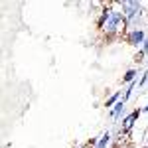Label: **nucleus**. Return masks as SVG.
Here are the masks:
<instances>
[{"label": "nucleus", "instance_id": "f257e3e1", "mask_svg": "<svg viewBox=\"0 0 148 148\" xmlns=\"http://www.w3.org/2000/svg\"><path fill=\"white\" fill-rule=\"evenodd\" d=\"M97 28L105 34L107 42H111L114 38H125V34L128 32V24H126L125 14L116 2L107 4L101 10L99 18H97Z\"/></svg>", "mask_w": 148, "mask_h": 148}, {"label": "nucleus", "instance_id": "f03ea898", "mask_svg": "<svg viewBox=\"0 0 148 148\" xmlns=\"http://www.w3.org/2000/svg\"><path fill=\"white\" fill-rule=\"evenodd\" d=\"M144 40H146V30H144V28L130 30V32L125 34V42L128 44V46H132V47H142Z\"/></svg>", "mask_w": 148, "mask_h": 148}, {"label": "nucleus", "instance_id": "7ed1b4c3", "mask_svg": "<svg viewBox=\"0 0 148 148\" xmlns=\"http://www.w3.org/2000/svg\"><path fill=\"white\" fill-rule=\"evenodd\" d=\"M140 114H142V109H134L132 113L125 114V116H123V123H121V128H119V130H121L123 134H126V136H128V134H130V130H132V126H134V123L138 121V116H140Z\"/></svg>", "mask_w": 148, "mask_h": 148}, {"label": "nucleus", "instance_id": "20e7f679", "mask_svg": "<svg viewBox=\"0 0 148 148\" xmlns=\"http://www.w3.org/2000/svg\"><path fill=\"white\" fill-rule=\"evenodd\" d=\"M116 4L123 10L125 18H130L138 12H142V2H138V0H123V2H116Z\"/></svg>", "mask_w": 148, "mask_h": 148}, {"label": "nucleus", "instance_id": "39448f33", "mask_svg": "<svg viewBox=\"0 0 148 148\" xmlns=\"http://www.w3.org/2000/svg\"><path fill=\"white\" fill-rule=\"evenodd\" d=\"M125 109H126V103L121 99V101H119V103L113 107V109L109 111V116H111L113 121H121V119L125 116Z\"/></svg>", "mask_w": 148, "mask_h": 148}, {"label": "nucleus", "instance_id": "423d86ee", "mask_svg": "<svg viewBox=\"0 0 148 148\" xmlns=\"http://www.w3.org/2000/svg\"><path fill=\"white\" fill-rule=\"evenodd\" d=\"M111 144H113V132L111 130H105L101 136H99L97 148H111Z\"/></svg>", "mask_w": 148, "mask_h": 148}, {"label": "nucleus", "instance_id": "0eeeda50", "mask_svg": "<svg viewBox=\"0 0 148 148\" xmlns=\"http://www.w3.org/2000/svg\"><path fill=\"white\" fill-rule=\"evenodd\" d=\"M121 99H123V93H121V91L111 93V95L107 97V101H105V107H107V109H113V107H114L119 101H121Z\"/></svg>", "mask_w": 148, "mask_h": 148}, {"label": "nucleus", "instance_id": "6e6552de", "mask_svg": "<svg viewBox=\"0 0 148 148\" xmlns=\"http://www.w3.org/2000/svg\"><path fill=\"white\" fill-rule=\"evenodd\" d=\"M136 75H138V71H136L134 67L126 69V71H125V75H123V83H125V85H130V83L138 81V79H136Z\"/></svg>", "mask_w": 148, "mask_h": 148}, {"label": "nucleus", "instance_id": "1a4fd4ad", "mask_svg": "<svg viewBox=\"0 0 148 148\" xmlns=\"http://www.w3.org/2000/svg\"><path fill=\"white\" fill-rule=\"evenodd\" d=\"M138 85V81H134V83H130V85H126V89H125V93H123V101H128L130 97H132V91H134V87Z\"/></svg>", "mask_w": 148, "mask_h": 148}, {"label": "nucleus", "instance_id": "9d476101", "mask_svg": "<svg viewBox=\"0 0 148 148\" xmlns=\"http://www.w3.org/2000/svg\"><path fill=\"white\" fill-rule=\"evenodd\" d=\"M148 83V71L144 73H140V79H138V87H142V85H146Z\"/></svg>", "mask_w": 148, "mask_h": 148}, {"label": "nucleus", "instance_id": "9b49d317", "mask_svg": "<svg viewBox=\"0 0 148 148\" xmlns=\"http://www.w3.org/2000/svg\"><path fill=\"white\" fill-rule=\"evenodd\" d=\"M144 51H142V49H138L136 51V56H134V61H136V63H142V61H144Z\"/></svg>", "mask_w": 148, "mask_h": 148}, {"label": "nucleus", "instance_id": "f8f14e48", "mask_svg": "<svg viewBox=\"0 0 148 148\" xmlns=\"http://www.w3.org/2000/svg\"><path fill=\"white\" fill-rule=\"evenodd\" d=\"M142 51H144V56H148V38L144 40V44H142V47H140Z\"/></svg>", "mask_w": 148, "mask_h": 148}, {"label": "nucleus", "instance_id": "ddd939ff", "mask_svg": "<svg viewBox=\"0 0 148 148\" xmlns=\"http://www.w3.org/2000/svg\"><path fill=\"white\" fill-rule=\"evenodd\" d=\"M75 148H91L89 144H83V146H75Z\"/></svg>", "mask_w": 148, "mask_h": 148}, {"label": "nucleus", "instance_id": "4468645a", "mask_svg": "<svg viewBox=\"0 0 148 148\" xmlns=\"http://www.w3.org/2000/svg\"><path fill=\"white\" fill-rule=\"evenodd\" d=\"M142 113H148V105H146V107H144V109H142Z\"/></svg>", "mask_w": 148, "mask_h": 148}]
</instances>
